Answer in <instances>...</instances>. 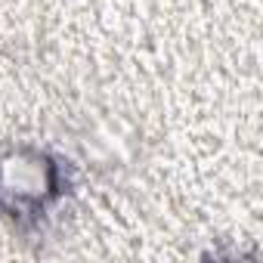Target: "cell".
I'll return each instance as SVG.
<instances>
[{
	"instance_id": "1",
	"label": "cell",
	"mask_w": 263,
	"mask_h": 263,
	"mask_svg": "<svg viewBox=\"0 0 263 263\" xmlns=\"http://www.w3.org/2000/svg\"><path fill=\"white\" fill-rule=\"evenodd\" d=\"M71 192L74 171L62 155L34 143L0 152V217L25 241L44 235Z\"/></svg>"
}]
</instances>
